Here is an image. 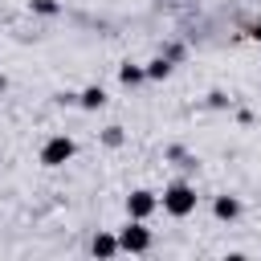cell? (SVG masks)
<instances>
[{
	"mask_svg": "<svg viewBox=\"0 0 261 261\" xmlns=\"http://www.w3.org/2000/svg\"><path fill=\"white\" fill-rule=\"evenodd\" d=\"M163 212H167V216H188V212H196V188H192V184H171V188L163 192Z\"/></svg>",
	"mask_w": 261,
	"mask_h": 261,
	"instance_id": "obj_1",
	"label": "cell"
},
{
	"mask_svg": "<svg viewBox=\"0 0 261 261\" xmlns=\"http://www.w3.org/2000/svg\"><path fill=\"white\" fill-rule=\"evenodd\" d=\"M73 151H77V147H73L69 135H53V139L41 147V163H45V167H61V163L73 159Z\"/></svg>",
	"mask_w": 261,
	"mask_h": 261,
	"instance_id": "obj_2",
	"label": "cell"
},
{
	"mask_svg": "<svg viewBox=\"0 0 261 261\" xmlns=\"http://www.w3.org/2000/svg\"><path fill=\"white\" fill-rule=\"evenodd\" d=\"M118 245H122V253H147L151 249V228H143V220H130L118 232Z\"/></svg>",
	"mask_w": 261,
	"mask_h": 261,
	"instance_id": "obj_3",
	"label": "cell"
},
{
	"mask_svg": "<svg viewBox=\"0 0 261 261\" xmlns=\"http://www.w3.org/2000/svg\"><path fill=\"white\" fill-rule=\"evenodd\" d=\"M155 208H159V200H155V192H147V188H139V192L126 196V212H130V220H147Z\"/></svg>",
	"mask_w": 261,
	"mask_h": 261,
	"instance_id": "obj_4",
	"label": "cell"
},
{
	"mask_svg": "<svg viewBox=\"0 0 261 261\" xmlns=\"http://www.w3.org/2000/svg\"><path fill=\"white\" fill-rule=\"evenodd\" d=\"M212 212H216V220H237V216H241V200H237V196H216Z\"/></svg>",
	"mask_w": 261,
	"mask_h": 261,
	"instance_id": "obj_5",
	"label": "cell"
},
{
	"mask_svg": "<svg viewBox=\"0 0 261 261\" xmlns=\"http://www.w3.org/2000/svg\"><path fill=\"white\" fill-rule=\"evenodd\" d=\"M77 106H86V110H102V106H106V90H102V86L82 90V94H77Z\"/></svg>",
	"mask_w": 261,
	"mask_h": 261,
	"instance_id": "obj_6",
	"label": "cell"
},
{
	"mask_svg": "<svg viewBox=\"0 0 261 261\" xmlns=\"http://www.w3.org/2000/svg\"><path fill=\"white\" fill-rule=\"evenodd\" d=\"M90 249H94L98 257H114V253H122V245H118V237H110V232H98Z\"/></svg>",
	"mask_w": 261,
	"mask_h": 261,
	"instance_id": "obj_7",
	"label": "cell"
},
{
	"mask_svg": "<svg viewBox=\"0 0 261 261\" xmlns=\"http://www.w3.org/2000/svg\"><path fill=\"white\" fill-rule=\"evenodd\" d=\"M171 73V57H155V61H147V77L151 82H163Z\"/></svg>",
	"mask_w": 261,
	"mask_h": 261,
	"instance_id": "obj_8",
	"label": "cell"
},
{
	"mask_svg": "<svg viewBox=\"0 0 261 261\" xmlns=\"http://www.w3.org/2000/svg\"><path fill=\"white\" fill-rule=\"evenodd\" d=\"M118 77H122V86H139V82L147 77V65H130V61H126V65L118 69Z\"/></svg>",
	"mask_w": 261,
	"mask_h": 261,
	"instance_id": "obj_9",
	"label": "cell"
},
{
	"mask_svg": "<svg viewBox=\"0 0 261 261\" xmlns=\"http://www.w3.org/2000/svg\"><path fill=\"white\" fill-rule=\"evenodd\" d=\"M102 143H106V147H118V143H122V126H106V130H102Z\"/></svg>",
	"mask_w": 261,
	"mask_h": 261,
	"instance_id": "obj_10",
	"label": "cell"
},
{
	"mask_svg": "<svg viewBox=\"0 0 261 261\" xmlns=\"http://www.w3.org/2000/svg\"><path fill=\"white\" fill-rule=\"evenodd\" d=\"M33 12H41V16H53V12H57V0H33Z\"/></svg>",
	"mask_w": 261,
	"mask_h": 261,
	"instance_id": "obj_11",
	"label": "cell"
},
{
	"mask_svg": "<svg viewBox=\"0 0 261 261\" xmlns=\"http://www.w3.org/2000/svg\"><path fill=\"white\" fill-rule=\"evenodd\" d=\"M208 102H212V106H228V98H224L220 90H212V94H208Z\"/></svg>",
	"mask_w": 261,
	"mask_h": 261,
	"instance_id": "obj_12",
	"label": "cell"
},
{
	"mask_svg": "<svg viewBox=\"0 0 261 261\" xmlns=\"http://www.w3.org/2000/svg\"><path fill=\"white\" fill-rule=\"evenodd\" d=\"M249 37H253V41H261V24H249Z\"/></svg>",
	"mask_w": 261,
	"mask_h": 261,
	"instance_id": "obj_13",
	"label": "cell"
}]
</instances>
